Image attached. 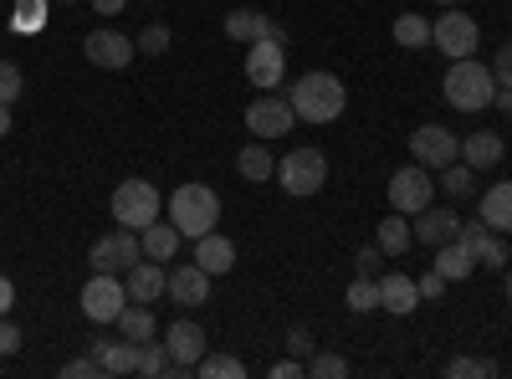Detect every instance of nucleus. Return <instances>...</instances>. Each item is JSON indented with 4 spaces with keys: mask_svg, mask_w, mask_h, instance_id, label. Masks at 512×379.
I'll return each mask as SVG.
<instances>
[{
    "mask_svg": "<svg viewBox=\"0 0 512 379\" xmlns=\"http://www.w3.org/2000/svg\"><path fill=\"white\" fill-rule=\"evenodd\" d=\"M287 103H292V113L303 123H333L338 113H344L349 93H344V82H338L333 72H303L287 88Z\"/></svg>",
    "mask_w": 512,
    "mask_h": 379,
    "instance_id": "obj_1",
    "label": "nucleus"
},
{
    "mask_svg": "<svg viewBox=\"0 0 512 379\" xmlns=\"http://www.w3.org/2000/svg\"><path fill=\"white\" fill-rule=\"evenodd\" d=\"M216 221H221V195L210 185L190 180V185H180L175 195H169V226H175L185 241H200L205 231H216Z\"/></svg>",
    "mask_w": 512,
    "mask_h": 379,
    "instance_id": "obj_2",
    "label": "nucleus"
},
{
    "mask_svg": "<svg viewBox=\"0 0 512 379\" xmlns=\"http://www.w3.org/2000/svg\"><path fill=\"white\" fill-rule=\"evenodd\" d=\"M441 93H446V103H451L456 113H482V108H492V98H497V77H492V67L461 57V62H451Z\"/></svg>",
    "mask_w": 512,
    "mask_h": 379,
    "instance_id": "obj_3",
    "label": "nucleus"
},
{
    "mask_svg": "<svg viewBox=\"0 0 512 379\" xmlns=\"http://www.w3.org/2000/svg\"><path fill=\"white\" fill-rule=\"evenodd\" d=\"M159 210H164V195L149 185V180H123L113 190V221L128 226V231H144L159 221Z\"/></svg>",
    "mask_w": 512,
    "mask_h": 379,
    "instance_id": "obj_4",
    "label": "nucleus"
},
{
    "mask_svg": "<svg viewBox=\"0 0 512 379\" xmlns=\"http://www.w3.org/2000/svg\"><path fill=\"white\" fill-rule=\"evenodd\" d=\"M272 180H277L292 200H308V195H318L323 180H328V159H323L318 149H292V154L277 164Z\"/></svg>",
    "mask_w": 512,
    "mask_h": 379,
    "instance_id": "obj_5",
    "label": "nucleus"
},
{
    "mask_svg": "<svg viewBox=\"0 0 512 379\" xmlns=\"http://www.w3.org/2000/svg\"><path fill=\"white\" fill-rule=\"evenodd\" d=\"M431 41L451 57V62H461V57H477V47H482V26L466 16L461 6H446V16H436V26H431Z\"/></svg>",
    "mask_w": 512,
    "mask_h": 379,
    "instance_id": "obj_6",
    "label": "nucleus"
},
{
    "mask_svg": "<svg viewBox=\"0 0 512 379\" xmlns=\"http://www.w3.org/2000/svg\"><path fill=\"white\" fill-rule=\"evenodd\" d=\"M425 205H436V180L425 164H405V170L390 175V210L400 216H420Z\"/></svg>",
    "mask_w": 512,
    "mask_h": 379,
    "instance_id": "obj_7",
    "label": "nucleus"
},
{
    "mask_svg": "<svg viewBox=\"0 0 512 379\" xmlns=\"http://www.w3.org/2000/svg\"><path fill=\"white\" fill-rule=\"evenodd\" d=\"M77 303H82V313H88L93 323H118V313L128 308V287L118 282V272H93Z\"/></svg>",
    "mask_w": 512,
    "mask_h": 379,
    "instance_id": "obj_8",
    "label": "nucleus"
},
{
    "mask_svg": "<svg viewBox=\"0 0 512 379\" xmlns=\"http://www.w3.org/2000/svg\"><path fill=\"white\" fill-rule=\"evenodd\" d=\"M88 262H93V272H128L134 262H144V241H139V231L118 226L113 236H98L93 241Z\"/></svg>",
    "mask_w": 512,
    "mask_h": 379,
    "instance_id": "obj_9",
    "label": "nucleus"
},
{
    "mask_svg": "<svg viewBox=\"0 0 512 379\" xmlns=\"http://www.w3.org/2000/svg\"><path fill=\"white\" fill-rule=\"evenodd\" d=\"M246 77H251V88H262V93L282 88V77H287V41H272V36L251 41V47H246Z\"/></svg>",
    "mask_w": 512,
    "mask_h": 379,
    "instance_id": "obj_10",
    "label": "nucleus"
},
{
    "mask_svg": "<svg viewBox=\"0 0 512 379\" xmlns=\"http://www.w3.org/2000/svg\"><path fill=\"white\" fill-rule=\"evenodd\" d=\"M410 154H415V164H425V170H446L451 159H461V139L451 129H441V123H420V129L410 134Z\"/></svg>",
    "mask_w": 512,
    "mask_h": 379,
    "instance_id": "obj_11",
    "label": "nucleus"
},
{
    "mask_svg": "<svg viewBox=\"0 0 512 379\" xmlns=\"http://www.w3.org/2000/svg\"><path fill=\"white\" fill-rule=\"evenodd\" d=\"M82 57H88L93 67H103V72H123L128 62L139 57V47H134V36H123V31H88Z\"/></svg>",
    "mask_w": 512,
    "mask_h": 379,
    "instance_id": "obj_12",
    "label": "nucleus"
},
{
    "mask_svg": "<svg viewBox=\"0 0 512 379\" xmlns=\"http://www.w3.org/2000/svg\"><path fill=\"white\" fill-rule=\"evenodd\" d=\"M292 123H297V113H292L287 93H282V98H256V103L246 108V129H251L256 139H282Z\"/></svg>",
    "mask_w": 512,
    "mask_h": 379,
    "instance_id": "obj_13",
    "label": "nucleus"
},
{
    "mask_svg": "<svg viewBox=\"0 0 512 379\" xmlns=\"http://www.w3.org/2000/svg\"><path fill=\"white\" fill-rule=\"evenodd\" d=\"M128 303H159L164 292H169V272H164V262H154V257H144V262H134L128 267Z\"/></svg>",
    "mask_w": 512,
    "mask_h": 379,
    "instance_id": "obj_14",
    "label": "nucleus"
},
{
    "mask_svg": "<svg viewBox=\"0 0 512 379\" xmlns=\"http://www.w3.org/2000/svg\"><path fill=\"white\" fill-rule=\"evenodd\" d=\"M461 241L477 251V267H497V272H502V262H512V257H507V241H502V231H492L482 216L461 226Z\"/></svg>",
    "mask_w": 512,
    "mask_h": 379,
    "instance_id": "obj_15",
    "label": "nucleus"
},
{
    "mask_svg": "<svg viewBox=\"0 0 512 379\" xmlns=\"http://www.w3.org/2000/svg\"><path fill=\"white\" fill-rule=\"evenodd\" d=\"M169 359L175 364H185L190 374H195V364L205 359V328L195 323V318H180V323H169Z\"/></svg>",
    "mask_w": 512,
    "mask_h": 379,
    "instance_id": "obj_16",
    "label": "nucleus"
},
{
    "mask_svg": "<svg viewBox=\"0 0 512 379\" xmlns=\"http://www.w3.org/2000/svg\"><path fill=\"white\" fill-rule=\"evenodd\" d=\"M379 308L390 313V318L415 313V308H420V287H415V277H405V272H384V277H379Z\"/></svg>",
    "mask_w": 512,
    "mask_h": 379,
    "instance_id": "obj_17",
    "label": "nucleus"
},
{
    "mask_svg": "<svg viewBox=\"0 0 512 379\" xmlns=\"http://www.w3.org/2000/svg\"><path fill=\"white\" fill-rule=\"evenodd\" d=\"M169 298H175V303H185V308H200V303H210V272H205L200 262H185V267H175V272H169Z\"/></svg>",
    "mask_w": 512,
    "mask_h": 379,
    "instance_id": "obj_18",
    "label": "nucleus"
},
{
    "mask_svg": "<svg viewBox=\"0 0 512 379\" xmlns=\"http://www.w3.org/2000/svg\"><path fill=\"white\" fill-rule=\"evenodd\" d=\"M93 359L108 379L118 374H139V344L134 339H93Z\"/></svg>",
    "mask_w": 512,
    "mask_h": 379,
    "instance_id": "obj_19",
    "label": "nucleus"
},
{
    "mask_svg": "<svg viewBox=\"0 0 512 379\" xmlns=\"http://www.w3.org/2000/svg\"><path fill=\"white\" fill-rule=\"evenodd\" d=\"M415 236H420V246H446V241H456V236H461L456 210H446V205H425V210H420V221H415Z\"/></svg>",
    "mask_w": 512,
    "mask_h": 379,
    "instance_id": "obj_20",
    "label": "nucleus"
},
{
    "mask_svg": "<svg viewBox=\"0 0 512 379\" xmlns=\"http://www.w3.org/2000/svg\"><path fill=\"white\" fill-rule=\"evenodd\" d=\"M436 272H441L446 282H466V277L477 272V251L466 246L461 236H456V241H446V246H436Z\"/></svg>",
    "mask_w": 512,
    "mask_h": 379,
    "instance_id": "obj_21",
    "label": "nucleus"
},
{
    "mask_svg": "<svg viewBox=\"0 0 512 379\" xmlns=\"http://www.w3.org/2000/svg\"><path fill=\"white\" fill-rule=\"evenodd\" d=\"M195 262H200L210 277H226V272L236 267V246H231L226 236H216V231H205V236L195 241Z\"/></svg>",
    "mask_w": 512,
    "mask_h": 379,
    "instance_id": "obj_22",
    "label": "nucleus"
},
{
    "mask_svg": "<svg viewBox=\"0 0 512 379\" xmlns=\"http://www.w3.org/2000/svg\"><path fill=\"white\" fill-rule=\"evenodd\" d=\"M482 221L502 236H512V180H497L487 195H482Z\"/></svg>",
    "mask_w": 512,
    "mask_h": 379,
    "instance_id": "obj_23",
    "label": "nucleus"
},
{
    "mask_svg": "<svg viewBox=\"0 0 512 379\" xmlns=\"http://www.w3.org/2000/svg\"><path fill=\"white\" fill-rule=\"evenodd\" d=\"M502 154H507L502 134H466L461 139V159L472 164V170H492V164H502Z\"/></svg>",
    "mask_w": 512,
    "mask_h": 379,
    "instance_id": "obj_24",
    "label": "nucleus"
},
{
    "mask_svg": "<svg viewBox=\"0 0 512 379\" xmlns=\"http://www.w3.org/2000/svg\"><path fill=\"white\" fill-rule=\"evenodd\" d=\"M384 257H405V251L415 246V226L400 216V210H390V216L379 221V241H374Z\"/></svg>",
    "mask_w": 512,
    "mask_h": 379,
    "instance_id": "obj_25",
    "label": "nucleus"
},
{
    "mask_svg": "<svg viewBox=\"0 0 512 379\" xmlns=\"http://www.w3.org/2000/svg\"><path fill=\"white\" fill-rule=\"evenodd\" d=\"M139 241H144V257H154V262H175V251H180L185 236L169 226V221H154V226L139 231Z\"/></svg>",
    "mask_w": 512,
    "mask_h": 379,
    "instance_id": "obj_26",
    "label": "nucleus"
},
{
    "mask_svg": "<svg viewBox=\"0 0 512 379\" xmlns=\"http://www.w3.org/2000/svg\"><path fill=\"white\" fill-rule=\"evenodd\" d=\"M139 374H149V379H164V374L185 379L190 369L169 359V344H154V339H144V344H139Z\"/></svg>",
    "mask_w": 512,
    "mask_h": 379,
    "instance_id": "obj_27",
    "label": "nucleus"
},
{
    "mask_svg": "<svg viewBox=\"0 0 512 379\" xmlns=\"http://www.w3.org/2000/svg\"><path fill=\"white\" fill-rule=\"evenodd\" d=\"M272 16H262V11H231L226 16V36L231 41H246V47H251V41H262V36H272Z\"/></svg>",
    "mask_w": 512,
    "mask_h": 379,
    "instance_id": "obj_28",
    "label": "nucleus"
},
{
    "mask_svg": "<svg viewBox=\"0 0 512 379\" xmlns=\"http://www.w3.org/2000/svg\"><path fill=\"white\" fill-rule=\"evenodd\" d=\"M236 170H241V180L262 185V180H272V175H277V159L262 149V139H256V144H246V149L236 154Z\"/></svg>",
    "mask_w": 512,
    "mask_h": 379,
    "instance_id": "obj_29",
    "label": "nucleus"
},
{
    "mask_svg": "<svg viewBox=\"0 0 512 379\" xmlns=\"http://www.w3.org/2000/svg\"><path fill=\"white\" fill-rule=\"evenodd\" d=\"M441 190L451 195V200H466V195H477V170L466 159H451L446 170H441Z\"/></svg>",
    "mask_w": 512,
    "mask_h": 379,
    "instance_id": "obj_30",
    "label": "nucleus"
},
{
    "mask_svg": "<svg viewBox=\"0 0 512 379\" xmlns=\"http://www.w3.org/2000/svg\"><path fill=\"white\" fill-rule=\"evenodd\" d=\"M118 328H123V339H134V344H144V339H154V313H149V303H134V308H123L118 313Z\"/></svg>",
    "mask_w": 512,
    "mask_h": 379,
    "instance_id": "obj_31",
    "label": "nucleus"
},
{
    "mask_svg": "<svg viewBox=\"0 0 512 379\" xmlns=\"http://www.w3.org/2000/svg\"><path fill=\"white\" fill-rule=\"evenodd\" d=\"M395 41H400V47H410V52L431 47V21H425V16H415V11L395 16Z\"/></svg>",
    "mask_w": 512,
    "mask_h": 379,
    "instance_id": "obj_32",
    "label": "nucleus"
},
{
    "mask_svg": "<svg viewBox=\"0 0 512 379\" xmlns=\"http://www.w3.org/2000/svg\"><path fill=\"white\" fill-rule=\"evenodd\" d=\"M195 374H200V379H241V374H246V364H241V359H231V354H205V359L195 364Z\"/></svg>",
    "mask_w": 512,
    "mask_h": 379,
    "instance_id": "obj_33",
    "label": "nucleus"
},
{
    "mask_svg": "<svg viewBox=\"0 0 512 379\" xmlns=\"http://www.w3.org/2000/svg\"><path fill=\"white\" fill-rule=\"evenodd\" d=\"M344 303H349V313H369V308H379V282H374V277H359V282H349Z\"/></svg>",
    "mask_w": 512,
    "mask_h": 379,
    "instance_id": "obj_34",
    "label": "nucleus"
},
{
    "mask_svg": "<svg viewBox=\"0 0 512 379\" xmlns=\"http://www.w3.org/2000/svg\"><path fill=\"white\" fill-rule=\"evenodd\" d=\"M11 26L26 31V36H36L41 26H47V0H16V21Z\"/></svg>",
    "mask_w": 512,
    "mask_h": 379,
    "instance_id": "obj_35",
    "label": "nucleus"
},
{
    "mask_svg": "<svg viewBox=\"0 0 512 379\" xmlns=\"http://www.w3.org/2000/svg\"><path fill=\"white\" fill-rule=\"evenodd\" d=\"M446 374H451V379H492L497 364H492V359H466V354H461V359L446 364Z\"/></svg>",
    "mask_w": 512,
    "mask_h": 379,
    "instance_id": "obj_36",
    "label": "nucleus"
},
{
    "mask_svg": "<svg viewBox=\"0 0 512 379\" xmlns=\"http://www.w3.org/2000/svg\"><path fill=\"white\" fill-rule=\"evenodd\" d=\"M308 374H313V379H344V374H349V359H344V354H313V359H308Z\"/></svg>",
    "mask_w": 512,
    "mask_h": 379,
    "instance_id": "obj_37",
    "label": "nucleus"
},
{
    "mask_svg": "<svg viewBox=\"0 0 512 379\" xmlns=\"http://www.w3.org/2000/svg\"><path fill=\"white\" fill-rule=\"evenodd\" d=\"M134 47H139V57H159V52H169V26H159V21L144 26Z\"/></svg>",
    "mask_w": 512,
    "mask_h": 379,
    "instance_id": "obj_38",
    "label": "nucleus"
},
{
    "mask_svg": "<svg viewBox=\"0 0 512 379\" xmlns=\"http://www.w3.org/2000/svg\"><path fill=\"white\" fill-rule=\"evenodd\" d=\"M21 88H26V77H21V67L16 62H0V103H16L21 98Z\"/></svg>",
    "mask_w": 512,
    "mask_h": 379,
    "instance_id": "obj_39",
    "label": "nucleus"
},
{
    "mask_svg": "<svg viewBox=\"0 0 512 379\" xmlns=\"http://www.w3.org/2000/svg\"><path fill=\"white\" fill-rule=\"evenodd\" d=\"M492 77H497V88H512V41H502V52L492 62Z\"/></svg>",
    "mask_w": 512,
    "mask_h": 379,
    "instance_id": "obj_40",
    "label": "nucleus"
},
{
    "mask_svg": "<svg viewBox=\"0 0 512 379\" xmlns=\"http://www.w3.org/2000/svg\"><path fill=\"white\" fill-rule=\"evenodd\" d=\"M287 349H292V359H313V333L308 328H292L287 333Z\"/></svg>",
    "mask_w": 512,
    "mask_h": 379,
    "instance_id": "obj_41",
    "label": "nucleus"
},
{
    "mask_svg": "<svg viewBox=\"0 0 512 379\" xmlns=\"http://www.w3.org/2000/svg\"><path fill=\"white\" fill-rule=\"evenodd\" d=\"M415 287H420V298H425V303H436V298H441V292H446V277H441V272L431 267V272H425V277H420Z\"/></svg>",
    "mask_w": 512,
    "mask_h": 379,
    "instance_id": "obj_42",
    "label": "nucleus"
},
{
    "mask_svg": "<svg viewBox=\"0 0 512 379\" xmlns=\"http://www.w3.org/2000/svg\"><path fill=\"white\" fill-rule=\"evenodd\" d=\"M379 257H384V251H379V246H364V251H359V257H354V267H359V277H374V282H379Z\"/></svg>",
    "mask_w": 512,
    "mask_h": 379,
    "instance_id": "obj_43",
    "label": "nucleus"
},
{
    "mask_svg": "<svg viewBox=\"0 0 512 379\" xmlns=\"http://www.w3.org/2000/svg\"><path fill=\"white\" fill-rule=\"evenodd\" d=\"M93 374H103L93 354H88V359H72V364H62V379H93Z\"/></svg>",
    "mask_w": 512,
    "mask_h": 379,
    "instance_id": "obj_44",
    "label": "nucleus"
},
{
    "mask_svg": "<svg viewBox=\"0 0 512 379\" xmlns=\"http://www.w3.org/2000/svg\"><path fill=\"white\" fill-rule=\"evenodd\" d=\"M21 349V328L11 318H0V354H16Z\"/></svg>",
    "mask_w": 512,
    "mask_h": 379,
    "instance_id": "obj_45",
    "label": "nucleus"
},
{
    "mask_svg": "<svg viewBox=\"0 0 512 379\" xmlns=\"http://www.w3.org/2000/svg\"><path fill=\"white\" fill-rule=\"evenodd\" d=\"M292 374H308V364H303V359H282V364H272V379H292Z\"/></svg>",
    "mask_w": 512,
    "mask_h": 379,
    "instance_id": "obj_46",
    "label": "nucleus"
},
{
    "mask_svg": "<svg viewBox=\"0 0 512 379\" xmlns=\"http://www.w3.org/2000/svg\"><path fill=\"white\" fill-rule=\"evenodd\" d=\"M11 303H16V282L0 277V318H11Z\"/></svg>",
    "mask_w": 512,
    "mask_h": 379,
    "instance_id": "obj_47",
    "label": "nucleus"
},
{
    "mask_svg": "<svg viewBox=\"0 0 512 379\" xmlns=\"http://www.w3.org/2000/svg\"><path fill=\"white\" fill-rule=\"evenodd\" d=\"M93 6H98V16H118V11L128 6V0H93Z\"/></svg>",
    "mask_w": 512,
    "mask_h": 379,
    "instance_id": "obj_48",
    "label": "nucleus"
},
{
    "mask_svg": "<svg viewBox=\"0 0 512 379\" xmlns=\"http://www.w3.org/2000/svg\"><path fill=\"white\" fill-rule=\"evenodd\" d=\"M492 108H502V113H512V88H497V98H492Z\"/></svg>",
    "mask_w": 512,
    "mask_h": 379,
    "instance_id": "obj_49",
    "label": "nucleus"
},
{
    "mask_svg": "<svg viewBox=\"0 0 512 379\" xmlns=\"http://www.w3.org/2000/svg\"><path fill=\"white\" fill-rule=\"evenodd\" d=\"M0 139H11V108L0 103Z\"/></svg>",
    "mask_w": 512,
    "mask_h": 379,
    "instance_id": "obj_50",
    "label": "nucleus"
},
{
    "mask_svg": "<svg viewBox=\"0 0 512 379\" xmlns=\"http://www.w3.org/2000/svg\"><path fill=\"white\" fill-rule=\"evenodd\" d=\"M502 287H507V303H512V267H507V277H502Z\"/></svg>",
    "mask_w": 512,
    "mask_h": 379,
    "instance_id": "obj_51",
    "label": "nucleus"
},
{
    "mask_svg": "<svg viewBox=\"0 0 512 379\" xmlns=\"http://www.w3.org/2000/svg\"><path fill=\"white\" fill-rule=\"evenodd\" d=\"M436 6H461V0H436Z\"/></svg>",
    "mask_w": 512,
    "mask_h": 379,
    "instance_id": "obj_52",
    "label": "nucleus"
},
{
    "mask_svg": "<svg viewBox=\"0 0 512 379\" xmlns=\"http://www.w3.org/2000/svg\"><path fill=\"white\" fill-rule=\"evenodd\" d=\"M62 6H67V0H62Z\"/></svg>",
    "mask_w": 512,
    "mask_h": 379,
    "instance_id": "obj_53",
    "label": "nucleus"
}]
</instances>
